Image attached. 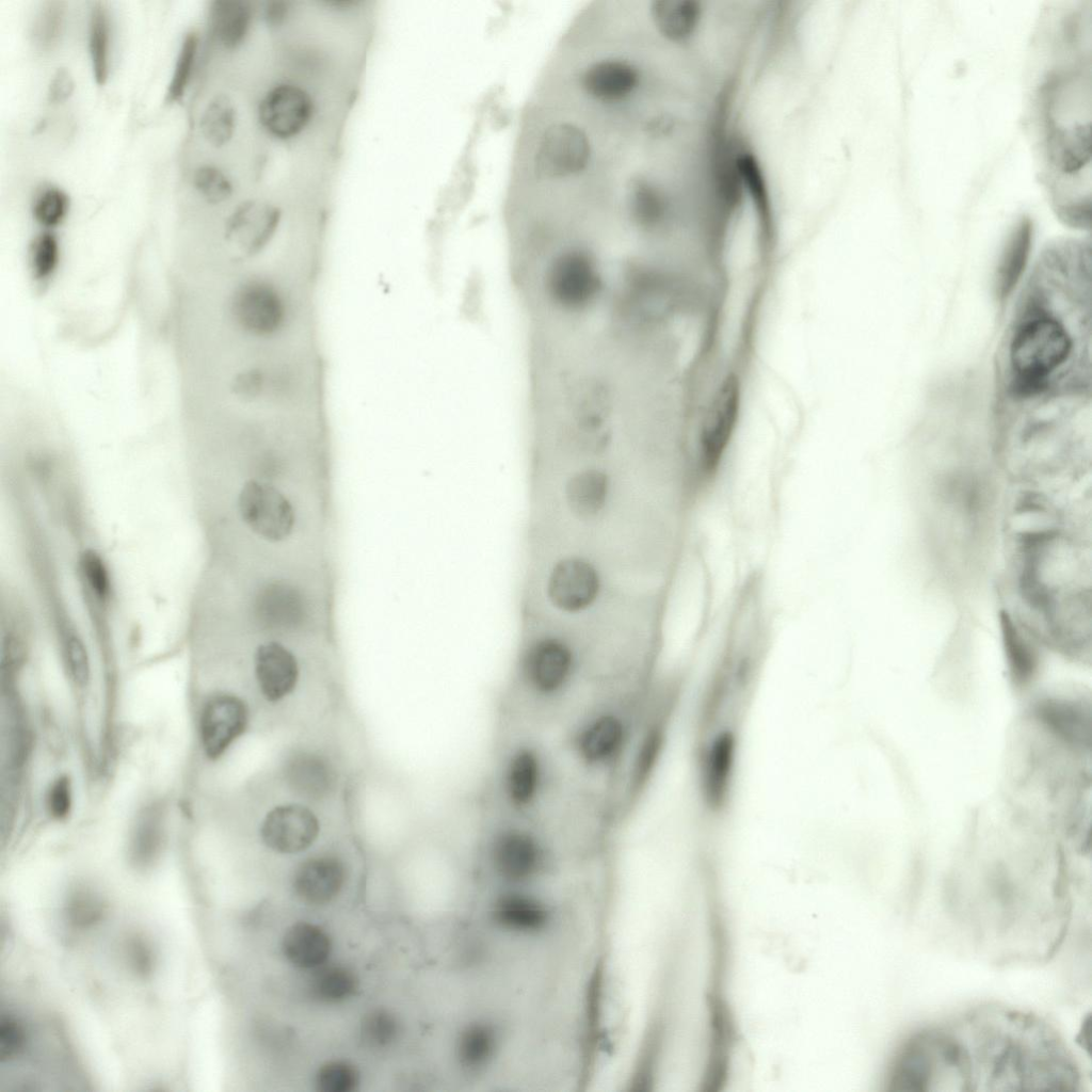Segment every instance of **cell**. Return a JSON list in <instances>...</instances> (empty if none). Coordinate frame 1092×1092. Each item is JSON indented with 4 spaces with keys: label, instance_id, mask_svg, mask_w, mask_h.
Segmentation results:
<instances>
[{
    "label": "cell",
    "instance_id": "obj_1",
    "mask_svg": "<svg viewBox=\"0 0 1092 1092\" xmlns=\"http://www.w3.org/2000/svg\"><path fill=\"white\" fill-rule=\"evenodd\" d=\"M1090 245L1065 240L1048 246L999 350L1008 405L1090 394Z\"/></svg>",
    "mask_w": 1092,
    "mask_h": 1092
},
{
    "label": "cell",
    "instance_id": "obj_2",
    "mask_svg": "<svg viewBox=\"0 0 1092 1092\" xmlns=\"http://www.w3.org/2000/svg\"><path fill=\"white\" fill-rule=\"evenodd\" d=\"M961 1075L984 1090H1075L1076 1066L1057 1033L1034 1016L984 1010L951 1028Z\"/></svg>",
    "mask_w": 1092,
    "mask_h": 1092
},
{
    "label": "cell",
    "instance_id": "obj_3",
    "mask_svg": "<svg viewBox=\"0 0 1092 1092\" xmlns=\"http://www.w3.org/2000/svg\"><path fill=\"white\" fill-rule=\"evenodd\" d=\"M579 671V654L573 641L553 631L531 638L517 662L520 687L527 696L542 704H552L567 695Z\"/></svg>",
    "mask_w": 1092,
    "mask_h": 1092
},
{
    "label": "cell",
    "instance_id": "obj_4",
    "mask_svg": "<svg viewBox=\"0 0 1092 1092\" xmlns=\"http://www.w3.org/2000/svg\"><path fill=\"white\" fill-rule=\"evenodd\" d=\"M551 761L543 746L520 740L504 754L499 767L498 791L508 815L531 820L552 789Z\"/></svg>",
    "mask_w": 1092,
    "mask_h": 1092
},
{
    "label": "cell",
    "instance_id": "obj_5",
    "mask_svg": "<svg viewBox=\"0 0 1092 1092\" xmlns=\"http://www.w3.org/2000/svg\"><path fill=\"white\" fill-rule=\"evenodd\" d=\"M631 738L626 716L616 707L600 706L585 713L572 732V755L588 772L614 770Z\"/></svg>",
    "mask_w": 1092,
    "mask_h": 1092
},
{
    "label": "cell",
    "instance_id": "obj_6",
    "mask_svg": "<svg viewBox=\"0 0 1092 1092\" xmlns=\"http://www.w3.org/2000/svg\"><path fill=\"white\" fill-rule=\"evenodd\" d=\"M603 576L597 565L580 555L558 559L549 568L545 593L548 603L569 615L592 609L601 596Z\"/></svg>",
    "mask_w": 1092,
    "mask_h": 1092
},
{
    "label": "cell",
    "instance_id": "obj_7",
    "mask_svg": "<svg viewBox=\"0 0 1092 1092\" xmlns=\"http://www.w3.org/2000/svg\"><path fill=\"white\" fill-rule=\"evenodd\" d=\"M591 159L587 133L572 123L549 126L540 140L533 170L541 179H561L582 173Z\"/></svg>",
    "mask_w": 1092,
    "mask_h": 1092
},
{
    "label": "cell",
    "instance_id": "obj_8",
    "mask_svg": "<svg viewBox=\"0 0 1092 1092\" xmlns=\"http://www.w3.org/2000/svg\"><path fill=\"white\" fill-rule=\"evenodd\" d=\"M238 507L244 524L269 542H280L292 532L295 516L290 501L267 483L245 482L239 494Z\"/></svg>",
    "mask_w": 1092,
    "mask_h": 1092
},
{
    "label": "cell",
    "instance_id": "obj_9",
    "mask_svg": "<svg viewBox=\"0 0 1092 1092\" xmlns=\"http://www.w3.org/2000/svg\"><path fill=\"white\" fill-rule=\"evenodd\" d=\"M230 312L238 327L255 337L272 336L286 320L283 295L271 283L253 278L241 284L230 300Z\"/></svg>",
    "mask_w": 1092,
    "mask_h": 1092
},
{
    "label": "cell",
    "instance_id": "obj_10",
    "mask_svg": "<svg viewBox=\"0 0 1092 1092\" xmlns=\"http://www.w3.org/2000/svg\"><path fill=\"white\" fill-rule=\"evenodd\" d=\"M315 102L302 86L283 82L269 89L257 108L260 127L272 138L280 141L300 135L310 124Z\"/></svg>",
    "mask_w": 1092,
    "mask_h": 1092
},
{
    "label": "cell",
    "instance_id": "obj_11",
    "mask_svg": "<svg viewBox=\"0 0 1092 1092\" xmlns=\"http://www.w3.org/2000/svg\"><path fill=\"white\" fill-rule=\"evenodd\" d=\"M279 208L264 199L242 202L229 215L225 226L227 241L240 253L254 255L274 237L280 223Z\"/></svg>",
    "mask_w": 1092,
    "mask_h": 1092
},
{
    "label": "cell",
    "instance_id": "obj_12",
    "mask_svg": "<svg viewBox=\"0 0 1092 1092\" xmlns=\"http://www.w3.org/2000/svg\"><path fill=\"white\" fill-rule=\"evenodd\" d=\"M319 830V821L309 808L300 804H285L267 814L260 835L266 846L273 851L292 854L310 847Z\"/></svg>",
    "mask_w": 1092,
    "mask_h": 1092
},
{
    "label": "cell",
    "instance_id": "obj_13",
    "mask_svg": "<svg viewBox=\"0 0 1092 1092\" xmlns=\"http://www.w3.org/2000/svg\"><path fill=\"white\" fill-rule=\"evenodd\" d=\"M248 711L236 695L220 693L205 705L200 717V739L206 755L218 758L246 728Z\"/></svg>",
    "mask_w": 1092,
    "mask_h": 1092
},
{
    "label": "cell",
    "instance_id": "obj_14",
    "mask_svg": "<svg viewBox=\"0 0 1092 1092\" xmlns=\"http://www.w3.org/2000/svg\"><path fill=\"white\" fill-rule=\"evenodd\" d=\"M626 212L632 226L645 234L662 230L674 215V199L658 180L633 176L626 189Z\"/></svg>",
    "mask_w": 1092,
    "mask_h": 1092
},
{
    "label": "cell",
    "instance_id": "obj_15",
    "mask_svg": "<svg viewBox=\"0 0 1092 1092\" xmlns=\"http://www.w3.org/2000/svg\"><path fill=\"white\" fill-rule=\"evenodd\" d=\"M564 502L574 518L592 523L608 510L613 493L610 473L601 467L589 465L575 470L564 484Z\"/></svg>",
    "mask_w": 1092,
    "mask_h": 1092
},
{
    "label": "cell",
    "instance_id": "obj_16",
    "mask_svg": "<svg viewBox=\"0 0 1092 1092\" xmlns=\"http://www.w3.org/2000/svg\"><path fill=\"white\" fill-rule=\"evenodd\" d=\"M739 405L738 387L734 380L725 381L716 394L707 413L701 435L702 468L710 471L719 462L735 425Z\"/></svg>",
    "mask_w": 1092,
    "mask_h": 1092
},
{
    "label": "cell",
    "instance_id": "obj_17",
    "mask_svg": "<svg viewBox=\"0 0 1092 1092\" xmlns=\"http://www.w3.org/2000/svg\"><path fill=\"white\" fill-rule=\"evenodd\" d=\"M641 78V71L633 63L605 59L590 64L583 70L580 84L592 99L603 103H617L638 90Z\"/></svg>",
    "mask_w": 1092,
    "mask_h": 1092
},
{
    "label": "cell",
    "instance_id": "obj_18",
    "mask_svg": "<svg viewBox=\"0 0 1092 1092\" xmlns=\"http://www.w3.org/2000/svg\"><path fill=\"white\" fill-rule=\"evenodd\" d=\"M255 675L262 695L277 702L292 692L299 668L293 654L278 642L259 645L254 656Z\"/></svg>",
    "mask_w": 1092,
    "mask_h": 1092
},
{
    "label": "cell",
    "instance_id": "obj_19",
    "mask_svg": "<svg viewBox=\"0 0 1092 1092\" xmlns=\"http://www.w3.org/2000/svg\"><path fill=\"white\" fill-rule=\"evenodd\" d=\"M346 879L343 863L335 856H316L305 861L295 871L293 889L304 902L321 905L332 901Z\"/></svg>",
    "mask_w": 1092,
    "mask_h": 1092
},
{
    "label": "cell",
    "instance_id": "obj_20",
    "mask_svg": "<svg viewBox=\"0 0 1092 1092\" xmlns=\"http://www.w3.org/2000/svg\"><path fill=\"white\" fill-rule=\"evenodd\" d=\"M649 15L658 34L669 43L687 45L701 30L704 9L695 0H655Z\"/></svg>",
    "mask_w": 1092,
    "mask_h": 1092
},
{
    "label": "cell",
    "instance_id": "obj_21",
    "mask_svg": "<svg viewBox=\"0 0 1092 1092\" xmlns=\"http://www.w3.org/2000/svg\"><path fill=\"white\" fill-rule=\"evenodd\" d=\"M1032 240V224L1022 219L1011 231L998 259L995 272V293L999 301L1008 298L1026 268Z\"/></svg>",
    "mask_w": 1092,
    "mask_h": 1092
},
{
    "label": "cell",
    "instance_id": "obj_22",
    "mask_svg": "<svg viewBox=\"0 0 1092 1092\" xmlns=\"http://www.w3.org/2000/svg\"><path fill=\"white\" fill-rule=\"evenodd\" d=\"M282 949L285 958L295 967L316 969L326 962L332 943L320 927L298 922L285 933Z\"/></svg>",
    "mask_w": 1092,
    "mask_h": 1092
},
{
    "label": "cell",
    "instance_id": "obj_23",
    "mask_svg": "<svg viewBox=\"0 0 1092 1092\" xmlns=\"http://www.w3.org/2000/svg\"><path fill=\"white\" fill-rule=\"evenodd\" d=\"M253 16V5L246 0H214L209 7V27L215 39L232 50L245 42Z\"/></svg>",
    "mask_w": 1092,
    "mask_h": 1092
},
{
    "label": "cell",
    "instance_id": "obj_24",
    "mask_svg": "<svg viewBox=\"0 0 1092 1092\" xmlns=\"http://www.w3.org/2000/svg\"><path fill=\"white\" fill-rule=\"evenodd\" d=\"M735 743L729 733H720L705 757L703 788L711 806H720L726 798L734 765Z\"/></svg>",
    "mask_w": 1092,
    "mask_h": 1092
},
{
    "label": "cell",
    "instance_id": "obj_25",
    "mask_svg": "<svg viewBox=\"0 0 1092 1092\" xmlns=\"http://www.w3.org/2000/svg\"><path fill=\"white\" fill-rule=\"evenodd\" d=\"M1049 160L1064 175H1074L1090 161V127L1051 128Z\"/></svg>",
    "mask_w": 1092,
    "mask_h": 1092
},
{
    "label": "cell",
    "instance_id": "obj_26",
    "mask_svg": "<svg viewBox=\"0 0 1092 1092\" xmlns=\"http://www.w3.org/2000/svg\"><path fill=\"white\" fill-rule=\"evenodd\" d=\"M286 776L291 788L309 800L324 797L333 784V774L326 762L309 753L292 757L287 765Z\"/></svg>",
    "mask_w": 1092,
    "mask_h": 1092
},
{
    "label": "cell",
    "instance_id": "obj_27",
    "mask_svg": "<svg viewBox=\"0 0 1092 1092\" xmlns=\"http://www.w3.org/2000/svg\"><path fill=\"white\" fill-rule=\"evenodd\" d=\"M999 619L1006 654L1014 676L1019 680L1029 679L1038 663L1037 652L1030 641L1032 633L1008 610H1002Z\"/></svg>",
    "mask_w": 1092,
    "mask_h": 1092
},
{
    "label": "cell",
    "instance_id": "obj_28",
    "mask_svg": "<svg viewBox=\"0 0 1092 1092\" xmlns=\"http://www.w3.org/2000/svg\"><path fill=\"white\" fill-rule=\"evenodd\" d=\"M358 986L355 974L342 965H321L309 984L311 997L325 1003H337L352 997Z\"/></svg>",
    "mask_w": 1092,
    "mask_h": 1092
},
{
    "label": "cell",
    "instance_id": "obj_29",
    "mask_svg": "<svg viewBox=\"0 0 1092 1092\" xmlns=\"http://www.w3.org/2000/svg\"><path fill=\"white\" fill-rule=\"evenodd\" d=\"M199 126L204 138L212 146L227 144L237 126V109L232 99L224 93L214 95L204 109Z\"/></svg>",
    "mask_w": 1092,
    "mask_h": 1092
},
{
    "label": "cell",
    "instance_id": "obj_30",
    "mask_svg": "<svg viewBox=\"0 0 1092 1092\" xmlns=\"http://www.w3.org/2000/svg\"><path fill=\"white\" fill-rule=\"evenodd\" d=\"M110 25L108 11L103 3L95 2L91 7L89 19V51L93 76L98 84H103L109 75Z\"/></svg>",
    "mask_w": 1092,
    "mask_h": 1092
},
{
    "label": "cell",
    "instance_id": "obj_31",
    "mask_svg": "<svg viewBox=\"0 0 1092 1092\" xmlns=\"http://www.w3.org/2000/svg\"><path fill=\"white\" fill-rule=\"evenodd\" d=\"M68 208L67 193L50 183L36 191L31 206L34 220L45 228L58 226L65 219Z\"/></svg>",
    "mask_w": 1092,
    "mask_h": 1092
},
{
    "label": "cell",
    "instance_id": "obj_32",
    "mask_svg": "<svg viewBox=\"0 0 1092 1092\" xmlns=\"http://www.w3.org/2000/svg\"><path fill=\"white\" fill-rule=\"evenodd\" d=\"M198 46V36L194 31H189L183 36L177 53L173 74L167 85L165 100L168 103L179 101L188 87Z\"/></svg>",
    "mask_w": 1092,
    "mask_h": 1092
},
{
    "label": "cell",
    "instance_id": "obj_33",
    "mask_svg": "<svg viewBox=\"0 0 1092 1092\" xmlns=\"http://www.w3.org/2000/svg\"><path fill=\"white\" fill-rule=\"evenodd\" d=\"M59 261L60 245L57 236L48 229L35 236L29 251L32 277L37 282L49 279L54 274Z\"/></svg>",
    "mask_w": 1092,
    "mask_h": 1092
},
{
    "label": "cell",
    "instance_id": "obj_34",
    "mask_svg": "<svg viewBox=\"0 0 1092 1092\" xmlns=\"http://www.w3.org/2000/svg\"><path fill=\"white\" fill-rule=\"evenodd\" d=\"M63 12L59 1L46 2L38 11L31 28V39L37 50L48 51L57 45L62 32Z\"/></svg>",
    "mask_w": 1092,
    "mask_h": 1092
},
{
    "label": "cell",
    "instance_id": "obj_35",
    "mask_svg": "<svg viewBox=\"0 0 1092 1092\" xmlns=\"http://www.w3.org/2000/svg\"><path fill=\"white\" fill-rule=\"evenodd\" d=\"M400 1024L388 1010L374 1009L362 1019L360 1037L365 1045L383 1048L390 1045L398 1037Z\"/></svg>",
    "mask_w": 1092,
    "mask_h": 1092
},
{
    "label": "cell",
    "instance_id": "obj_36",
    "mask_svg": "<svg viewBox=\"0 0 1092 1092\" xmlns=\"http://www.w3.org/2000/svg\"><path fill=\"white\" fill-rule=\"evenodd\" d=\"M79 569L91 595L100 604H107L111 597L112 582L101 556L92 548L83 550L79 558Z\"/></svg>",
    "mask_w": 1092,
    "mask_h": 1092
},
{
    "label": "cell",
    "instance_id": "obj_37",
    "mask_svg": "<svg viewBox=\"0 0 1092 1092\" xmlns=\"http://www.w3.org/2000/svg\"><path fill=\"white\" fill-rule=\"evenodd\" d=\"M359 1085L356 1067L341 1060L323 1064L317 1072L316 1086L321 1092H352Z\"/></svg>",
    "mask_w": 1092,
    "mask_h": 1092
},
{
    "label": "cell",
    "instance_id": "obj_38",
    "mask_svg": "<svg viewBox=\"0 0 1092 1092\" xmlns=\"http://www.w3.org/2000/svg\"><path fill=\"white\" fill-rule=\"evenodd\" d=\"M197 192L211 204H220L232 195L234 187L229 177L218 166L203 164L193 174Z\"/></svg>",
    "mask_w": 1092,
    "mask_h": 1092
},
{
    "label": "cell",
    "instance_id": "obj_39",
    "mask_svg": "<svg viewBox=\"0 0 1092 1092\" xmlns=\"http://www.w3.org/2000/svg\"><path fill=\"white\" fill-rule=\"evenodd\" d=\"M65 658L73 679L80 686L85 685L90 678V661L85 646L78 637L70 636L66 640Z\"/></svg>",
    "mask_w": 1092,
    "mask_h": 1092
},
{
    "label": "cell",
    "instance_id": "obj_40",
    "mask_svg": "<svg viewBox=\"0 0 1092 1092\" xmlns=\"http://www.w3.org/2000/svg\"><path fill=\"white\" fill-rule=\"evenodd\" d=\"M47 805L53 817L62 819L67 816L71 806V788L68 777L60 776L52 783L47 797Z\"/></svg>",
    "mask_w": 1092,
    "mask_h": 1092
},
{
    "label": "cell",
    "instance_id": "obj_41",
    "mask_svg": "<svg viewBox=\"0 0 1092 1092\" xmlns=\"http://www.w3.org/2000/svg\"><path fill=\"white\" fill-rule=\"evenodd\" d=\"M160 817L155 812H150L142 818L135 835L136 847L142 853L155 852L160 840Z\"/></svg>",
    "mask_w": 1092,
    "mask_h": 1092
},
{
    "label": "cell",
    "instance_id": "obj_42",
    "mask_svg": "<svg viewBox=\"0 0 1092 1092\" xmlns=\"http://www.w3.org/2000/svg\"><path fill=\"white\" fill-rule=\"evenodd\" d=\"M75 89V81L67 67L60 66L52 74L48 87L47 100L50 103H59L67 100Z\"/></svg>",
    "mask_w": 1092,
    "mask_h": 1092
},
{
    "label": "cell",
    "instance_id": "obj_43",
    "mask_svg": "<svg viewBox=\"0 0 1092 1092\" xmlns=\"http://www.w3.org/2000/svg\"><path fill=\"white\" fill-rule=\"evenodd\" d=\"M261 374L257 371H247L236 380L235 389L239 396L244 398L256 397L262 387Z\"/></svg>",
    "mask_w": 1092,
    "mask_h": 1092
},
{
    "label": "cell",
    "instance_id": "obj_44",
    "mask_svg": "<svg viewBox=\"0 0 1092 1092\" xmlns=\"http://www.w3.org/2000/svg\"><path fill=\"white\" fill-rule=\"evenodd\" d=\"M289 14L290 3L288 1L274 0L266 3L263 16L267 25L271 28L282 27Z\"/></svg>",
    "mask_w": 1092,
    "mask_h": 1092
},
{
    "label": "cell",
    "instance_id": "obj_45",
    "mask_svg": "<svg viewBox=\"0 0 1092 1092\" xmlns=\"http://www.w3.org/2000/svg\"><path fill=\"white\" fill-rule=\"evenodd\" d=\"M588 869H592V868H588ZM592 870H593V869H592ZM596 871H599V870H596ZM600 872H604V871H600ZM605 873H608V872H605ZM609 874H611V873H609Z\"/></svg>",
    "mask_w": 1092,
    "mask_h": 1092
}]
</instances>
